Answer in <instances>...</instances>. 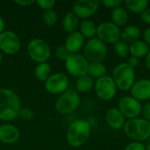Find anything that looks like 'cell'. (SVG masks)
I'll return each instance as SVG.
<instances>
[{
	"label": "cell",
	"mask_w": 150,
	"mask_h": 150,
	"mask_svg": "<svg viewBox=\"0 0 150 150\" xmlns=\"http://www.w3.org/2000/svg\"><path fill=\"white\" fill-rule=\"evenodd\" d=\"M54 54L58 59L66 61V59L69 56L70 53L68 51V49L65 47V46H59L55 48Z\"/></svg>",
	"instance_id": "f546056e"
},
{
	"label": "cell",
	"mask_w": 150,
	"mask_h": 150,
	"mask_svg": "<svg viewBox=\"0 0 150 150\" xmlns=\"http://www.w3.org/2000/svg\"><path fill=\"white\" fill-rule=\"evenodd\" d=\"M146 65H147V68L150 70V49L148 55L146 56Z\"/></svg>",
	"instance_id": "60d3db41"
},
{
	"label": "cell",
	"mask_w": 150,
	"mask_h": 150,
	"mask_svg": "<svg viewBox=\"0 0 150 150\" xmlns=\"http://www.w3.org/2000/svg\"><path fill=\"white\" fill-rule=\"evenodd\" d=\"M94 86V80L89 75L77 78L76 83V90L80 93H86L90 91Z\"/></svg>",
	"instance_id": "cb8c5ba5"
},
{
	"label": "cell",
	"mask_w": 150,
	"mask_h": 150,
	"mask_svg": "<svg viewBox=\"0 0 150 150\" xmlns=\"http://www.w3.org/2000/svg\"><path fill=\"white\" fill-rule=\"evenodd\" d=\"M123 128L127 137L137 142L147 141L150 137V122L144 119L128 120Z\"/></svg>",
	"instance_id": "3957f363"
},
{
	"label": "cell",
	"mask_w": 150,
	"mask_h": 150,
	"mask_svg": "<svg viewBox=\"0 0 150 150\" xmlns=\"http://www.w3.org/2000/svg\"><path fill=\"white\" fill-rule=\"evenodd\" d=\"M131 97L140 102L150 99L149 79H141L135 82L131 88Z\"/></svg>",
	"instance_id": "9a60e30c"
},
{
	"label": "cell",
	"mask_w": 150,
	"mask_h": 150,
	"mask_svg": "<svg viewBox=\"0 0 150 150\" xmlns=\"http://www.w3.org/2000/svg\"><path fill=\"white\" fill-rule=\"evenodd\" d=\"M42 18H43L44 23L47 25L52 26L57 21V14L53 9L52 10H47V11H44V13L42 15Z\"/></svg>",
	"instance_id": "f1b7e54d"
},
{
	"label": "cell",
	"mask_w": 150,
	"mask_h": 150,
	"mask_svg": "<svg viewBox=\"0 0 150 150\" xmlns=\"http://www.w3.org/2000/svg\"><path fill=\"white\" fill-rule=\"evenodd\" d=\"M20 136L19 130L11 124H3L0 126V142L5 144L15 143Z\"/></svg>",
	"instance_id": "2e32d148"
},
{
	"label": "cell",
	"mask_w": 150,
	"mask_h": 150,
	"mask_svg": "<svg viewBox=\"0 0 150 150\" xmlns=\"http://www.w3.org/2000/svg\"><path fill=\"white\" fill-rule=\"evenodd\" d=\"M142 113L145 120L150 122V103L145 104L142 108Z\"/></svg>",
	"instance_id": "e575fe53"
},
{
	"label": "cell",
	"mask_w": 150,
	"mask_h": 150,
	"mask_svg": "<svg viewBox=\"0 0 150 150\" xmlns=\"http://www.w3.org/2000/svg\"><path fill=\"white\" fill-rule=\"evenodd\" d=\"M127 63L130 67H132L133 69H134V68L137 67L138 64H139V59L136 58V57H134V56H130V57L128 58V61H127Z\"/></svg>",
	"instance_id": "8d00e7d4"
},
{
	"label": "cell",
	"mask_w": 150,
	"mask_h": 150,
	"mask_svg": "<svg viewBox=\"0 0 150 150\" xmlns=\"http://www.w3.org/2000/svg\"><path fill=\"white\" fill-rule=\"evenodd\" d=\"M89 64L86 58L79 54H70L65 61V68L69 74L78 78L88 75Z\"/></svg>",
	"instance_id": "ba28073f"
},
{
	"label": "cell",
	"mask_w": 150,
	"mask_h": 150,
	"mask_svg": "<svg viewBox=\"0 0 150 150\" xmlns=\"http://www.w3.org/2000/svg\"><path fill=\"white\" fill-rule=\"evenodd\" d=\"M141 34H142V32L138 26L128 25V26H126L120 32V39L122 41L126 42L127 44H132L139 40Z\"/></svg>",
	"instance_id": "d6986e66"
},
{
	"label": "cell",
	"mask_w": 150,
	"mask_h": 150,
	"mask_svg": "<svg viewBox=\"0 0 150 150\" xmlns=\"http://www.w3.org/2000/svg\"><path fill=\"white\" fill-rule=\"evenodd\" d=\"M36 4L39 5L40 8L43 9L44 11L47 10H52L53 7L55 4L54 0H38L36 1Z\"/></svg>",
	"instance_id": "1f68e13d"
},
{
	"label": "cell",
	"mask_w": 150,
	"mask_h": 150,
	"mask_svg": "<svg viewBox=\"0 0 150 150\" xmlns=\"http://www.w3.org/2000/svg\"><path fill=\"white\" fill-rule=\"evenodd\" d=\"M2 61H3V54H2V53L0 52V64H1V62H2Z\"/></svg>",
	"instance_id": "7bdbcfd3"
},
{
	"label": "cell",
	"mask_w": 150,
	"mask_h": 150,
	"mask_svg": "<svg viewBox=\"0 0 150 150\" xmlns=\"http://www.w3.org/2000/svg\"><path fill=\"white\" fill-rule=\"evenodd\" d=\"M14 2H15V4H17L20 6H24V7L29 6L34 3L33 0H15Z\"/></svg>",
	"instance_id": "74e56055"
},
{
	"label": "cell",
	"mask_w": 150,
	"mask_h": 150,
	"mask_svg": "<svg viewBox=\"0 0 150 150\" xmlns=\"http://www.w3.org/2000/svg\"><path fill=\"white\" fill-rule=\"evenodd\" d=\"M112 79L117 86L121 91H129L135 83L134 69L130 67L127 62L120 63L112 71Z\"/></svg>",
	"instance_id": "277c9868"
},
{
	"label": "cell",
	"mask_w": 150,
	"mask_h": 150,
	"mask_svg": "<svg viewBox=\"0 0 150 150\" xmlns=\"http://www.w3.org/2000/svg\"><path fill=\"white\" fill-rule=\"evenodd\" d=\"M4 28H5V22L4 18L0 16V33H2L4 31Z\"/></svg>",
	"instance_id": "ab89813d"
},
{
	"label": "cell",
	"mask_w": 150,
	"mask_h": 150,
	"mask_svg": "<svg viewBox=\"0 0 150 150\" xmlns=\"http://www.w3.org/2000/svg\"><path fill=\"white\" fill-rule=\"evenodd\" d=\"M18 116H20L25 120H30L34 117V112L32 109L28 107H24L20 109Z\"/></svg>",
	"instance_id": "4dcf8cb0"
},
{
	"label": "cell",
	"mask_w": 150,
	"mask_h": 150,
	"mask_svg": "<svg viewBox=\"0 0 150 150\" xmlns=\"http://www.w3.org/2000/svg\"><path fill=\"white\" fill-rule=\"evenodd\" d=\"M80 102V96L76 91L67 90L58 98L55 103V109L61 114H69L78 108Z\"/></svg>",
	"instance_id": "8992f818"
},
{
	"label": "cell",
	"mask_w": 150,
	"mask_h": 150,
	"mask_svg": "<svg viewBox=\"0 0 150 150\" xmlns=\"http://www.w3.org/2000/svg\"><path fill=\"white\" fill-rule=\"evenodd\" d=\"M120 29L112 22H103L97 26V35L104 43L114 44L120 39Z\"/></svg>",
	"instance_id": "30bf717a"
},
{
	"label": "cell",
	"mask_w": 150,
	"mask_h": 150,
	"mask_svg": "<svg viewBox=\"0 0 150 150\" xmlns=\"http://www.w3.org/2000/svg\"><path fill=\"white\" fill-rule=\"evenodd\" d=\"M107 47L105 43L98 38H93L85 43L83 56L89 62H101L106 56Z\"/></svg>",
	"instance_id": "52a82bcc"
},
{
	"label": "cell",
	"mask_w": 150,
	"mask_h": 150,
	"mask_svg": "<svg viewBox=\"0 0 150 150\" xmlns=\"http://www.w3.org/2000/svg\"><path fill=\"white\" fill-rule=\"evenodd\" d=\"M21 109L18 96L11 90L0 89V120L11 121L18 116Z\"/></svg>",
	"instance_id": "6da1fadb"
},
{
	"label": "cell",
	"mask_w": 150,
	"mask_h": 150,
	"mask_svg": "<svg viewBox=\"0 0 150 150\" xmlns=\"http://www.w3.org/2000/svg\"><path fill=\"white\" fill-rule=\"evenodd\" d=\"M91 125L88 121L77 120L73 121L67 129L66 139L71 147L77 148L83 145L91 135Z\"/></svg>",
	"instance_id": "7a4b0ae2"
},
{
	"label": "cell",
	"mask_w": 150,
	"mask_h": 150,
	"mask_svg": "<svg viewBox=\"0 0 150 150\" xmlns=\"http://www.w3.org/2000/svg\"><path fill=\"white\" fill-rule=\"evenodd\" d=\"M145 149H146V150H150V137L147 140V143H146Z\"/></svg>",
	"instance_id": "b9f144b4"
},
{
	"label": "cell",
	"mask_w": 150,
	"mask_h": 150,
	"mask_svg": "<svg viewBox=\"0 0 150 150\" xmlns=\"http://www.w3.org/2000/svg\"><path fill=\"white\" fill-rule=\"evenodd\" d=\"M127 8L134 13H142L149 5L148 0H127L125 1Z\"/></svg>",
	"instance_id": "4316f807"
},
{
	"label": "cell",
	"mask_w": 150,
	"mask_h": 150,
	"mask_svg": "<svg viewBox=\"0 0 150 150\" xmlns=\"http://www.w3.org/2000/svg\"><path fill=\"white\" fill-rule=\"evenodd\" d=\"M80 33L84 38L93 39L97 35V25L91 19H83L80 24Z\"/></svg>",
	"instance_id": "7402d4cb"
},
{
	"label": "cell",
	"mask_w": 150,
	"mask_h": 150,
	"mask_svg": "<svg viewBox=\"0 0 150 150\" xmlns=\"http://www.w3.org/2000/svg\"><path fill=\"white\" fill-rule=\"evenodd\" d=\"M124 150H146V149H145V146L142 142H133L129 143Z\"/></svg>",
	"instance_id": "836d02e7"
},
{
	"label": "cell",
	"mask_w": 150,
	"mask_h": 150,
	"mask_svg": "<svg viewBox=\"0 0 150 150\" xmlns=\"http://www.w3.org/2000/svg\"><path fill=\"white\" fill-rule=\"evenodd\" d=\"M106 67L102 62H90L88 75L92 78H100L106 75Z\"/></svg>",
	"instance_id": "484cf974"
},
{
	"label": "cell",
	"mask_w": 150,
	"mask_h": 150,
	"mask_svg": "<svg viewBox=\"0 0 150 150\" xmlns=\"http://www.w3.org/2000/svg\"><path fill=\"white\" fill-rule=\"evenodd\" d=\"M79 25V20H78V18L71 11L69 12H67L62 19V27L63 29L69 33H74V32H76L77 30V27Z\"/></svg>",
	"instance_id": "44dd1931"
},
{
	"label": "cell",
	"mask_w": 150,
	"mask_h": 150,
	"mask_svg": "<svg viewBox=\"0 0 150 150\" xmlns=\"http://www.w3.org/2000/svg\"><path fill=\"white\" fill-rule=\"evenodd\" d=\"M143 38L145 40V43L149 47L150 46V27L147 28L143 33Z\"/></svg>",
	"instance_id": "f35d334b"
},
{
	"label": "cell",
	"mask_w": 150,
	"mask_h": 150,
	"mask_svg": "<svg viewBox=\"0 0 150 150\" xmlns=\"http://www.w3.org/2000/svg\"><path fill=\"white\" fill-rule=\"evenodd\" d=\"M105 120L108 126L113 130H120L124 127L126 120L124 115L117 108H112L107 111Z\"/></svg>",
	"instance_id": "ac0fdd59"
},
{
	"label": "cell",
	"mask_w": 150,
	"mask_h": 150,
	"mask_svg": "<svg viewBox=\"0 0 150 150\" xmlns=\"http://www.w3.org/2000/svg\"><path fill=\"white\" fill-rule=\"evenodd\" d=\"M149 52V47L142 40H137L129 46V54H131V56L136 57L138 59L147 56Z\"/></svg>",
	"instance_id": "ffe728a7"
},
{
	"label": "cell",
	"mask_w": 150,
	"mask_h": 150,
	"mask_svg": "<svg viewBox=\"0 0 150 150\" xmlns=\"http://www.w3.org/2000/svg\"><path fill=\"white\" fill-rule=\"evenodd\" d=\"M84 45V37L80 32L76 31L69 33L65 40V47L70 54H77Z\"/></svg>",
	"instance_id": "e0dca14e"
},
{
	"label": "cell",
	"mask_w": 150,
	"mask_h": 150,
	"mask_svg": "<svg viewBox=\"0 0 150 150\" xmlns=\"http://www.w3.org/2000/svg\"><path fill=\"white\" fill-rule=\"evenodd\" d=\"M142 19L146 23L150 25V8H147L142 14H141Z\"/></svg>",
	"instance_id": "d590c367"
},
{
	"label": "cell",
	"mask_w": 150,
	"mask_h": 150,
	"mask_svg": "<svg viewBox=\"0 0 150 150\" xmlns=\"http://www.w3.org/2000/svg\"><path fill=\"white\" fill-rule=\"evenodd\" d=\"M106 8L115 9L118 7H121V4H123L122 0H103L101 2Z\"/></svg>",
	"instance_id": "d6a6232c"
},
{
	"label": "cell",
	"mask_w": 150,
	"mask_h": 150,
	"mask_svg": "<svg viewBox=\"0 0 150 150\" xmlns=\"http://www.w3.org/2000/svg\"><path fill=\"white\" fill-rule=\"evenodd\" d=\"M51 72L52 69L50 65L47 62H42V63H39L36 66L34 70V75L37 80L40 82H46L52 75Z\"/></svg>",
	"instance_id": "d4e9b609"
},
{
	"label": "cell",
	"mask_w": 150,
	"mask_h": 150,
	"mask_svg": "<svg viewBox=\"0 0 150 150\" xmlns=\"http://www.w3.org/2000/svg\"><path fill=\"white\" fill-rule=\"evenodd\" d=\"M142 108L141 102L131 96H126L119 102V110L125 118H128L129 120L136 119L142 113Z\"/></svg>",
	"instance_id": "5bb4252c"
},
{
	"label": "cell",
	"mask_w": 150,
	"mask_h": 150,
	"mask_svg": "<svg viewBox=\"0 0 150 150\" xmlns=\"http://www.w3.org/2000/svg\"><path fill=\"white\" fill-rule=\"evenodd\" d=\"M69 84V77L63 73L52 74L45 82V89L51 94H62L68 90Z\"/></svg>",
	"instance_id": "7c38bea8"
},
{
	"label": "cell",
	"mask_w": 150,
	"mask_h": 150,
	"mask_svg": "<svg viewBox=\"0 0 150 150\" xmlns=\"http://www.w3.org/2000/svg\"><path fill=\"white\" fill-rule=\"evenodd\" d=\"M112 21L117 26H123L128 21V13L127 11L122 8L118 7L112 10Z\"/></svg>",
	"instance_id": "603a6c76"
},
{
	"label": "cell",
	"mask_w": 150,
	"mask_h": 150,
	"mask_svg": "<svg viewBox=\"0 0 150 150\" xmlns=\"http://www.w3.org/2000/svg\"><path fill=\"white\" fill-rule=\"evenodd\" d=\"M94 86L97 96L102 100H111L116 95L117 86L112 77L109 75H105L97 79L96 83H94Z\"/></svg>",
	"instance_id": "9c48e42d"
},
{
	"label": "cell",
	"mask_w": 150,
	"mask_h": 150,
	"mask_svg": "<svg viewBox=\"0 0 150 150\" xmlns=\"http://www.w3.org/2000/svg\"><path fill=\"white\" fill-rule=\"evenodd\" d=\"M21 47L18 35L12 31H4L0 33V50L7 54H17Z\"/></svg>",
	"instance_id": "8fae6325"
},
{
	"label": "cell",
	"mask_w": 150,
	"mask_h": 150,
	"mask_svg": "<svg viewBox=\"0 0 150 150\" xmlns=\"http://www.w3.org/2000/svg\"><path fill=\"white\" fill-rule=\"evenodd\" d=\"M113 51L117 56L124 58L129 54V46L126 42L120 40L113 44Z\"/></svg>",
	"instance_id": "83f0119b"
},
{
	"label": "cell",
	"mask_w": 150,
	"mask_h": 150,
	"mask_svg": "<svg viewBox=\"0 0 150 150\" xmlns=\"http://www.w3.org/2000/svg\"><path fill=\"white\" fill-rule=\"evenodd\" d=\"M101 2L98 0H78L72 7V12L77 17L88 19L99 8Z\"/></svg>",
	"instance_id": "4fadbf2b"
},
{
	"label": "cell",
	"mask_w": 150,
	"mask_h": 150,
	"mask_svg": "<svg viewBox=\"0 0 150 150\" xmlns=\"http://www.w3.org/2000/svg\"><path fill=\"white\" fill-rule=\"evenodd\" d=\"M26 50L29 57L38 63L47 62L51 56L50 46L42 39L35 38L31 40L27 44Z\"/></svg>",
	"instance_id": "5b68a950"
}]
</instances>
